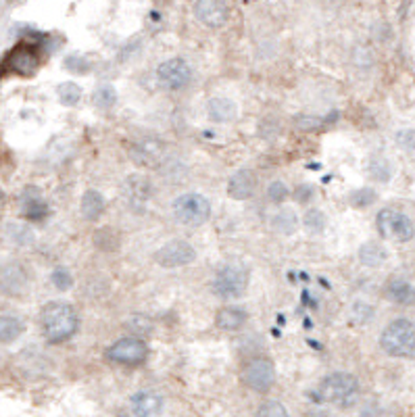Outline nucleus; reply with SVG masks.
<instances>
[{"mask_svg": "<svg viewBox=\"0 0 415 417\" xmlns=\"http://www.w3.org/2000/svg\"><path fill=\"white\" fill-rule=\"evenodd\" d=\"M130 153H132L134 163H138L140 167H153L163 159L165 144L157 138H140L138 142L132 144Z\"/></svg>", "mask_w": 415, "mask_h": 417, "instance_id": "nucleus-13", "label": "nucleus"}, {"mask_svg": "<svg viewBox=\"0 0 415 417\" xmlns=\"http://www.w3.org/2000/svg\"><path fill=\"white\" fill-rule=\"evenodd\" d=\"M353 317L359 321V323H367L371 317H373V309L369 303H363V300H357L353 305Z\"/></svg>", "mask_w": 415, "mask_h": 417, "instance_id": "nucleus-34", "label": "nucleus"}, {"mask_svg": "<svg viewBox=\"0 0 415 417\" xmlns=\"http://www.w3.org/2000/svg\"><path fill=\"white\" fill-rule=\"evenodd\" d=\"M242 382L255 392H267L276 384V365L265 357H255L244 363Z\"/></svg>", "mask_w": 415, "mask_h": 417, "instance_id": "nucleus-7", "label": "nucleus"}, {"mask_svg": "<svg viewBox=\"0 0 415 417\" xmlns=\"http://www.w3.org/2000/svg\"><path fill=\"white\" fill-rule=\"evenodd\" d=\"M294 124H296L300 130H317V128L325 126L328 121H323V119H319V117H296Z\"/></svg>", "mask_w": 415, "mask_h": 417, "instance_id": "nucleus-36", "label": "nucleus"}, {"mask_svg": "<svg viewBox=\"0 0 415 417\" xmlns=\"http://www.w3.org/2000/svg\"><path fill=\"white\" fill-rule=\"evenodd\" d=\"M369 176L378 182H388L390 176H392V167L388 163V159L384 157H373L369 161Z\"/></svg>", "mask_w": 415, "mask_h": 417, "instance_id": "nucleus-27", "label": "nucleus"}, {"mask_svg": "<svg viewBox=\"0 0 415 417\" xmlns=\"http://www.w3.org/2000/svg\"><path fill=\"white\" fill-rule=\"evenodd\" d=\"M51 280H53V284H55L57 290H69V288L74 286V275H71V271L65 269V267H57V269L53 271Z\"/></svg>", "mask_w": 415, "mask_h": 417, "instance_id": "nucleus-31", "label": "nucleus"}, {"mask_svg": "<svg viewBox=\"0 0 415 417\" xmlns=\"http://www.w3.org/2000/svg\"><path fill=\"white\" fill-rule=\"evenodd\" d=\"M107 357L119 365H140L149 357V344L142 338L126 336L107 348Z\"/></svg>", "mask_w": 415, "mask_h": 417, "instance_id": "nucleus-8", "label": "nucleus"}, {"mask_svg": "<svg viewBox=\"0 0 415 417\" xmlns=\"http://www.w3.org/2000/svg\"><path fill=\"white\" fill-rule=\"evenodd\" d=\"M273 228L282 234H292L298 225V217L292 209H282L273 215Z\"/></svg>", "mask_w": 415, "mask_h": 417, "instance_id": "nucleus-24", "label": "nucleus"}, {"mask_svg": "<svg viewBox=\"0 0 415 417\" xmlns=\"http://www.w3.org/2000/svg\"><path fill=\"white\" fill-rule=\"evenodd\" d=\"M80 209H82L84 219L96 221V219L103 217V213H105V209H107V201H105V196H103L99 190H86L84 196H82Z\"/></svg>", "mask_w": 415, "mask_h": 417, "instance_id": "nucleus-19", "label": "nucleus"}, {"mask_svg": "<svg viewBox=\"0 0 415 417\" xmlns=\"http://www.w3.org/2000/svg\"><path fill=\"white\" fill-rule=\"evenodd\" d=\"M65 65H67V69L71 71V74H88V69H90V65H88V61H84L82 57H69L67 61H65Z\"/></svg>", "mask_w": 415, "mask_h": 417, "instance_id": "nucleus-35", "label": "nucleus"}, {"mask_svg": "<svg viewBox=\"0 0 415 417\" xmlns=\"http://www.w3.org/2000/svg\"><path fill=\"white\" fill-rule=\"evenodd\" d=\"M226 190L234 201H248L257 190V178L251 169H238L230 176Z\"/></svg>", "mask_w": 415, "mask_h": 417, "instance_id": "nucleus-14", "label": "nucleus"}, {"mask_svg": "<svg viewBox=\"0 0 415 417\" xmlns=\"http://www.w3.org/2000/svg\"><path fill=\"white\" fill-rule=\"evenodd\" d=\"M57 94H59V101L65 107H76L80 103V99H82V88L78 84H74V82H65V84L59 86Z\"/></svg>", "mask_w": 415, "mask_h": 417, "instance_id": "nucleus-26", "label": "nucleus"}, {"mask_svg": "<svg viewBox=\"0 0 415 417\" xmlns=\"http://www.w3.org/2000/svg\"><path fill=\"white\" fill-rule=\"evenodd\" d=\"M319 394L336 407H353L359 398V382L353 373L334 371L321 380Z\"/></svg>", "mask_w": 415, "mask_h": 417, "instance_id": "nucleus-3", "label": "nucleus"}, {"mask_svg": "<svg viewBox=\"0 0 415 417\" xmlns=\"http://www.w3.org/2000/svg\"><path fill=\"white\" fill-rule=\"evenodd\" d=\"M196 259V250L192 244H188L186 240H171L165 246H161L155 253V261L161 267L167 269H176V267H186Z\"/></svg>", "mask_w": 415, "mask_h": 417, "instance_id": "nucleus-9", "label": "nucleus"}, {"mask_svg": "<svg viewBox=\"0 0 415 417\" xmlns=\"http://www.w3.org/2000/svg\"><path fill=\"white\" fill-rule=\"evenodd\" d=\"M388 259V248L378 240H367L359 248V261L365 267H378Z\"/></svg>", "mask_w": 415, "mask_h": 417, "instance_id": "nucleus-21", "label": "nucleus"}, {"mask_svg": "<svg viewBox=\"0 0 415 417\" xmlns=\"http://www.w3.org/2000/svg\"><path fill=\"white\" fill-rule=\"evenodd\" d=\"M257 417H290L286 407L278 400H265L259 411H257Z\"/></svg>", "mask_w": 415, "mask_h": 417, "instance_id": "nucleus-30", "label": "nucleus"}, {"mask_svg": "<svg viewBox=\"0 0 415 417\" xmlns=\"http://www.w3.org/2000/svg\"><path fill=\"white\" fill-rule=\"evenodd\" d=\"M126 194L132 203L136 205H142V203H149L151 196H153V182L144 176H130L126 180Z\"/></svg>", "mask_w": 415, "mask_h": 417, "instance_id": "nucleus-17", "label": "nucleus"}, {"mask_svg": "<svg viewBox=\"0 0 415 417\" xmlns=\"http://www.w3.org/2000/svg\"><path fill=\"white\" fill-rule=\"evenodd\" d=\"M350 205L357 209H365L369 205H373L378 201V192L373 188H357L355 192H350Z\"/></svg>", "mask_w": 415, "mask_h": 417, "instance_id": "nucleus-28", "label": "nucleus"}, {"mask_svg": "<svg viewBox=\"0 0 415 417\" xmlns=\"http://www.w3.org/2000/svg\"><path fill=\"white\" fill-rule=\"evenodd\" d=\"M209 117L215 121V124H228V121H234L236 115H238V109L232 101L228 99H211L209 101Z\"/></svg>", "mask_w": 415, "mask_h": 417, "instance_id": "nucleus-22", "label": "nucleus"}, {"mask_svg": "<svg viewBox=\"0 0 415 417\" xmlns=\"http://www.w3.org/2000/svg\"><path fill=\"white\" fill-rule=\"evenodd\" d=\"M22 215L28 219V221H42L46 215H49V205L38 196H28L24 201V207H22Z\"/></svg>", "mask_w": 415, "mask_h": 417, "instance_id": "nucleus-23", "label": "nucleus"}, {"mask_svg": "<svg viewBox=\"0 0 415 417\" xmlns=\"http://www.w3.org/2000/svg\"><path fill=\"white\" fill-rule=\"evenodd\" d=\"M130 407L136 417H157L163 411V396L153 390H142L132 396Z\"/></svg>", "mask_w": 415, "mask_h": 417, "instance_id": "nucleus-15", "label": "nucleus"}, {"mask_svg": "<svg viewBox=\"0 0 415 417\" xmlns=\"http://www.w3.org/2000/svg\"><path fill=\"white\" fill-rule=\"evenodd\" d=\"M157 80L167 90H182L192 80V69L184 59H169L159 65Z\"/></svg>", "mask_w": 415, "mask_h": 417, "instance_id": "nucleus-11", "label": "nucleus"}, {"mask_svg": "<svg viewBox=\"0 0 415 417\" xmlns=\"http://www.w3.org/2000/svg\"><path fill=\"white\" fill-rule=\"evenodd\" d=\"M5 67L9 71L17 74V76H32V74H36L38 67H40V51H38V46H34L30 42L17 44L9 53V57L5 61Z\"/></svg>", "mask_w": 415, "mask_h": 417, "instance_id": "nucleus-10", "label": "nucleus"}, {"mask_svg": "<svg viewBox=\"0 0 415 417\" xmlns=\"http://www.w3.org/2000/svg\"><path fill=\"white\" fill-rule=\"evenodd\" d=\"M7 201V194H5V190L3 188H0V207H3V203Z\"/></svg>", "mask_w": 415, "mask_h": 417, "instance_id": "nucleus-38", "label": "nucleus"}, {"mask_svg": "<svg viewBox=\"0 0 415 417\" xmlns=\"http://www.w3.org/2000/svg\"><path fill=\"white\" fill-rule=\"evenodd\" d=\"M246 319H248V315H246V311L240 309V307H223V309H219L217 315H215L217 327H219V330H226V332H236V330H240V327L246 323Z\"/></svg>", "mask_w": 415, "mask_h": 417, "instance_id": "nucleus-18", "label": "nucleus"}, {"mask_svg": "<svg viewBox=\"0 0 415 417\" xmlns=\"http://www.w3.org/2000/svg\"><path fill=\"white\" fill-rule=\"evenodd\" d=\"M378 223V232L382 238L388 240H396V242H409L415 236V225L411 221L409 215H405L403 211L396 209H382L375 217Z\"/></svg>", "mask_w": 415, "mask_h": 417, "instance_id": "nucleus-4", "label": "nucleus"}, {"mask_svg": "<svg viewBox=\"0 0 415 417\" xmlns=\"http://www.w3.org/2000/svg\"><path fill=\"white\" fill-rule=\"evenodd\" d=\"M288 188L282 184V182H271L269 184V188H267V196H269V201L271 203H276V205H282L286 198H288Z\"/></svg>", "mask_w": 415, "mask_h": 417, "instance_id": "nucleus-32", "label": "nucleus"}, {"mask_svg": "<svg viewBox=\"0 0 415 417\" xmlns=\"http://www.w3.org/2000/svg\"><path fill=\"white\" fill-rule=\"evenodd\" d=\"M173 215L186 225H201L211 217V203L203 194L188 192L173 201Z\"/></svg>", "mask_w": 415, "mask_h": 417, "instance_id": "nucleus-6", "label": "nucleus"}, {"mask_svg": "<svg viewBox=\"0 0 415 417\" xmlns=\"http://www.w3.org/2000/svg\"><path fill=\"white\" fill-rule=\"evenodd\" d=\"M396 144L405 153H415V130H400V132H396Z\"/></svg>", "mask_w": 415, "mask_h": 417, "instance_id": "nucleus-33", "label": "nucleus"}, {"mask_svg": "<svg viewBox=\"0 0 415 417\" xmlns=\"http://www.w3.org/2000/svg\"><path fill=\"white\" fill-rule=\"evenodd\" d=\"M303 223H305V228H307L311 234H319V232H323V228H325V215H323L319 209H311V211L305 213Z\"/></svg>", "mask_w": 415, "mask_h": 417, "instance_id": "nucleus-29", "label": "nucleus"}, {"mask_svg": "<svg viewBox=\"0 0 415 417\" xmlns=\"http://www.w3.org/2000/svg\"><path fill=\"white\" fill-rule=\"evenodd\" d=\"M92 103L99 109H111L117 103V90L113 86H109V84H103L92 92Z\"/></svg>", "mask_w": 415, "mask_h": 417, "instance_id": "nucleus-25", "label": "nucleus"}, {"mask_svg": "<svg viewBox=\"0 0 415 417\" xmlns=\"http://www.w3.org/2000/svg\"><path fill=\"white\" fill-rule=\"evenodd\" d=\"M380 346L390 357H398V359L413 357L415 355V325H413V321H409L405 317L390 321L380 336Z\"/></svg>", "mask_w": 415, "mask_h": 417, "instance_id": "nucleus-2", "label": "nucleus"}, {"mask_svg": "<svg viewBox=\"0 0 415 417\" xmlns=\"http://www.w3.org/2000/svg\"><path fill=\"white\" fill-rule=\"evenodd\" d=\"M26 330V323L22 317L11 315V313H3L0 315V344H11L17 338H22Z\"/></svg>", "mask_w": 415, "mask_h": 417, "instance_id": "nucleus-20", "label": "nucleus"}, {"mask_svg": "<svg viewBox=\"0 0 415 417\" xmlns=\"http://www.w3.org/2000/svg\"><path fill=\"white\" fill-rule=\"evenodd\" d=\"M196 19L207 28H223L230 19V9L226 0H196L194 3Z\"/></svg>", "mask_w": 415, "mask_h": 417, "instance_id": "nucleus-12", "label": "nucleus"}, {"mask_svg": "<svg viewBox=\"0 0 415 417\" xmlns=\"http://www.w3.org/2000/svg\"><path fill=\"white\" fill-rule=\"evenodd\" d=\"M78 313L65 300H51L40 313L42 334L51 344H61L78 332Z\"/></svg>", "mask_w": 415, "mask_h": 417, "instance_id": "nucleus-1", "label": "nucleus"}, {"mask_svg": "<svg viewBox=\"0 0 415 417\" xmlns=\"http://www.w3.org/2000/svg\"><path fill=\"white\" fill-rule=\"evenodd\" d=\"M211 288L223 300L240 298L248 288V271L240 265H226L215 273Z\"/></svg>", "mask_w": 415, "mask_h": 417, "instance_id": "nucleus-5", "label": "nucleus"}, {"mask_svg": "<svg viewBox=\"0 0 415 417\" xmlns=\"http://www.w3.org/2000/svg\"><path fill=\"white\" fill-rule=\"evenodd\" d=\"M313 198V186H298L296 190H294V201H298L300 205H307L309 201Z\"/></svg>", "mask_w": 415, "mask_h": 417, "instance_id": "nucleus-37", "label": "nucleus"}, {"mask_svg": "<svg viewBox=\"0 0 415 417\" xmlns=\"http://www.w3.org/2000/svg\"><path fill=\"white\" fill-rule=\"evenodd\" d=\"M384 294L394 305H403V307L415 305V288L407 280H403V278L388 280L386 286H384Z\"/></svg>", "mask_w": 415, "mask_h": 417, "instance_id": "nucleus-16", "label": "nucleus"}]
</instances>
